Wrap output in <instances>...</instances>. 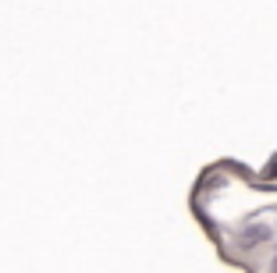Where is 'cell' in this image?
<instances>
[{
    "label": "cell",
    "mask_w": 277,
    "mask_h": 273,
    "mask_svg": "<svg viewBox=\"0 0 277 273\" xmlns=\"http://www.w3.org/2000/svg\"><path fill=\"white\" fill-rule=\"evenodd\" d=\"M189 203L224 263L242 273H277V153L263 170L238 160L210 163Z\"/></svg>",
    "instance_id": "1"
}]
</instances>
